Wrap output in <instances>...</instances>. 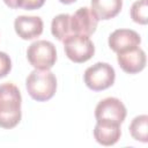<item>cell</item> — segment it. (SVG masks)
Returning a JSON list of instances; mask_svg holds the SVG:
<instances>
[{"label":"cell","instance_id":"obj_4","mask_svg":"<svg viewBox=\"0 0 148 148\" xmlns=\"http://www.w3.org/2000/svg\"><path fill=\"white\" fill-rule=\"evenodd\" d=\"M116 80L114 68L108 62H96L88 67L83 74L86 86L94 91H102L113 86Z\"/></svg>","mask_w":148,"mask_h":148},{"label":"cell","instance_id":"obj_10","mask_svg":"<svg viewBox=\"0 0 148 148\" xmlns=\"http://www.w3.org/2000/svg\"><path fill=\"white\" fill-rule=\"evenodd\" d=\"M117 54L118 65L127 74H136L146 67V53L139 46Z\"/></svg>","mask_w":148,"mask_h":148},{"label":"cell","instance_id":"obj_16","mask_svg":"<svg viewBox=\"0 0 148 148\" xmlns=\"http://www.w3.org/2000/svg\"><path fill=\"white\" fill-rule=\"evenodd\" d=\"M12 69V60L6 52L0 51V79L7 76Z\"/></svg>","mask_w":148,"mask_h":148},{"label":"cell","instance_id":"obj_15","mask_svg":"<svg viewBox=\"0 0 148 148\" xmlns=\"http://www.w3.org/2000/svg\"><path fill=\"white\" fill-rule=\"evenodd\" d=\"M148 0H136L131 7V18L139 24H147L148 22Z\"/></svg>","mask_w":148,"mask_h":148},{"label":"cell","instance_id":"obj_6","mask_svg":"<svg viewBox=\"0 0 148 148\" xmlns=\"http://www.w3.org/2000/svg\"><path fill=\"white\" fill-rule=\"evenodd\" d=\"M127 114L126 106L117 97H106L102 99L95 108L96 121H106L123 124Z\"/></svg>","mask_w":148,"mask_h":148},{"label":"cell","instance_id":"obj_2","mask_svg":"<svg viewBox=\"0 0 148 148\" xmlns=\"http://www.w3.org/2000/svg\"><path fill=\"white\" fill-rule=\"evenodd\" d=\"M25 88L32 99L46 102L57 91V77L50 69H34L27 76Z\"/></svg>","mask_w":148,"mask_h":148},{"label":"cell","instance_id":"obj_5","mask_svg":"<svg viewBox=\"0 0 148 148\" xmlns=\"http://www.w3.org/2000/svg\"><path fill=\"white\" fill-rule=\"evenodd\" d=\"M64 50L66 57L76 64H82L92 58L95 53L94 43L89 36L84 35H69L64 40Z\"/></svg>","mask_w":148,"mask_h":148},{"label":"cell","instance_id":"obj_12","mask_svg":"<svg viewBox=\"0 0 148 148\" xmlns=\"http://www.w3.org/2000/svg\"><path fill=\"white\" fill-rule=\"evenodd\" d=\"M90 5V9L98 21H105L116 17L120 13L123 0H91Z\"/></svg>","mask_w":148,"mask_h":148},{"label":"cell","instance_id":"obj_1","mask_svg":"<svg viewBox=\"0 0 148 148\" xmlns=\"http://www.w3.org/2000/svg\"><path fill=\"white\" fill-rule=\"evenodd\" d=\"M21 103L22 96L15 84H0V127L10 130L18 125L22 118Z\"/></svg>","mask_w":148,"mask_h":148},{"label":"cell","instance_id":"obj_11","mask_svg":"<svg viewBox=\"0 0 148 148\" xmlns=\"http://www.w3.org/2000/svg\"><path fill=\"white\" fill-rule=\"evenodd\" d=\"M121 135L120 125L116 123L96 121L94 127V138L102 146H113Z\"/></svg>","mask_w":148,"mask_h":148},{"label":"cell","instance_id":"obj_9","mask_svg":"<svg viewBox=\"0 0 148 148\" xmlns=\"http://www.w3.org/2000/svg\"><path fill=\"white\" fill-rule=\"evenodd\" d=\"M44 23L39 16H17L14 21V29L17 36L24 40L39 37L43 32Z\"/></svg>","mask_w":148,"mask_h":148},{"label":"cell","instance_id":"obj_7","mask_svg":"<svg viewBox=\"0 0 148 148\" xmlns=\"http://www.w3.org/2000/svg\"><path fill=\"white\" fill-rule=\"evenodd\" d=\"M71 31L72 35L90 36L96 31L98 20L90 8L81 7L73 15H71Z\"/></svg>","mask_w":148,"mask_h":148},{"label":"cell","instance_id":"obj_17","mask_svg":"<svg viewBox=\"0 0 148 148\" xmlns=\"http://www.w3.org/2000/svg\"><path fill=\"white\" fill-rule=\"evenodd\" d=\"M45 3V0H23L21 8L27 10H35L39 9Z\"/></svg>","mask_w":148,"mask_h":148},{"label":"cell","instance_id":"obj_3","mask_svg":"<svg viewBox=\"0 0 148 148\" xmlns=\"http://www.w3.org/2000/svg\"><path fill=\"white\" fill-rule=\"evenodd\" d=\"M27 58L35 69H51L57 61V50L50 40H36L29 45Z\"/></svg>","mask_w":148,"mask_h":148},{"label":"cell","instance_id":"obj_8","mask_svg":"<svg viewBox=\"0 0 148 148\" xmlns=\"http://www.w3.org/2000/svg\"><path fill=\"white\" fill-rule=\"evenodd\" d=\"M109 46L116 53H121L140 45V35L131 29H117L109 36Z\"/></svg>","mask_w":148,"mask_h":148},{"label":"cell","instance_id":"obj_13","mask_svg":"<svg viewBox=\"0 0 148 148\" xmlns=\"http://www.w3.org/2000/svg\"><path fill=\"white\" fill-rule=\"evenodd\" d=\"M69 20H71L69 14H59L56 17H53V20H52L51 32L60 42H62L66 37L72 35Z\"/></svg>","mask_w":148,"mask_h":148},{"label":"cell","instance_id":"obj_18","mask_svg":"<svg viewBox=\"0 0 148 148\" xmlns=\"http://www.w3.org/2000/svg\"><path fill=\"white\" fill-rule=\"evenodd\" d=\"M3 2L12 9H16V8H21L23 0H3Z\"/></svg>","mask_w":148,"mask_h":148},{"label":"cell","instance_id":"obj_19","mask_svg":"<svg viewBox=\"0 0 148 148\" xmlns=\"http://www.w3.org/2000/svg\"><path fill=\"white\" fill-rule=\"evenodd\" d=\"M61 3H64V5H71V3H73V2H75L76 0H59Z\"/></svg>","mask_w":148,"mask_h":148},{"label":"cell","instance_id":"obj_14","mask_svg":"<svg viewBox=\"0 0 148 148\" xmlns=\"http://www.w3.org/2000/svg\"><path fill=\"white\" fill-rule=\"evenodd\" d=\"M130 133L134 140L146 143L148 141V116H136L130 124Z\"/></svg>","mask_w":148,"mask_h":148}]
</instances>
